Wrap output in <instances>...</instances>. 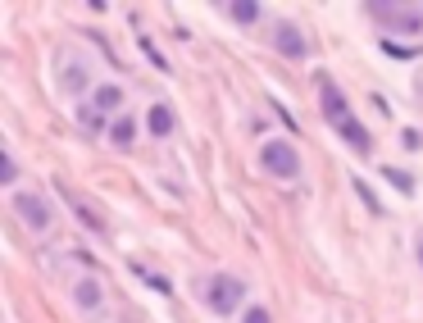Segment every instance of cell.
<instances>
[{
    "label": "cell",
    "mask_w": 423,
    "mask_h": 323,
    "mask_svg": "<svg viewBox=\"0 0 423 323\" xmlns=\"http://www.w3.org/2000/svg\"><path fill=\"white\" fill-rule=\"evenodd\" d=\"M205 305L214 314H237L241 305H246V282H241L237 273H214V278L205 282Z\"/></svg>",
    "instance_id": "1"
},
{
    "label": "cell",
    "mask_w": 423,
    "mask_h": 323,
    "mask_svg": "<svg viewBox=\"0 0 423 323\" xmlns=\"http://www.w3.org/2000/svg\"><path fill=\"white\" fill-rule=\"evenodd\" d=\"M364 14L382 28H401V33H419L423 28V14L414 5H387V0H364Z\"/></svg>",
    "instance_id": "2"
},
{
    "label": "cell",
    "mask_w": 423,
    "mask_h": 323,
    "mask_svg": "<svg viewBox=\"0 0 423 323\" xmlns=\"http://www.w3.org/2000/svg\"><path fill=\"white\" fill-rule=\"evenodd\" d=\"M260 169L269 173V178H296L301 173V155H296V146L292 141H264L260 146Z\"/></svg>",
    "instance_id": "3"
},
{
    "label": "cell",
    "mask_w": 423,
    "mask_h": 323,
    "mask_svg": "<svg viewBox=\"0 0 423 323\" xmlns=\"http://www.w3.org/2000/svg\"><path fill=\"white\" fill-rule=\"evenodd\" d=\"M319 105H323V119L332 123V132L341 128L346 119H355V114H350V100H346V91H341V86H337L332 77H323V82H319Z\"/></svg>",
    "instance_id": "4"
},
{
    "label": "cell",
    "mask_w": 423,
    "mask_h": 323,
    "mask_svg": "<svg viewBox=\"0 0 423 323\" xmlns=\"http://www.w3.org/2000/svg\"><path fill=\"white\" fill-rule=\"evenodd\" d=\"M10 201H14L19 219L32 228V232H46V228H50V205H46V196H37V192H14Z\"/></svg>",
    "instance_id": "5"
},
{
    "label": "cell",
    "mask_w": 423,
    "mask_h": 323,
    "mask_svg": "<svg viewBox=\"0 0 423 323\" xmlns=\"http://www.w3.org/2000/svg\"><path fill=\"white\" fill-rule=\"evenodd\" d=\"M91 109L119 119V114H123V86L119 82H96V91H91Z\"/></svg>",
    "instance_id": "6"
},
{
    "label": "cell",
    "mask_w": 423,
    "mask_h": 323,
    "mask_svg": "<svg viewBox=\"0 0 423 323\" xmlns=\"http://www.w3.org/2000/svg\"><path fill=\"white\" fill-rule=\"evenodd\" d=\"M73 305H77V310H100V305H105V287H100V282L96 278H77L73 282Z\"/></svg>",
    "instance_id": "7"
},
{
    "label": "cell",
    "mask_w": 423,
    "mask_h": 323,
    "mask_svg": "<svg viewBox=\"0 0 423 323\" xmlns=\"http://www.w3.org/2000/svg\"><path fill=\"white\" fill-rule=\"evenodd\" d=\"M64 201H68V210H73V219H82V223H87V232H96V237H109V228H105V219H100L96 210H91V205L82 201V196L64 192Z\"/></svg>",
    "instance_id": "8"
},
{
    "label": "cell",
    "mask_w": 423,
    "mask_h": 323,
    "mask_svg": "<svg viewBox=\"0 0 423 323\" xmlns=\"http://www.w3.org/2000/svg\"><path fill=\"white\" fill-rule=\"evenodd\" d=\"M273 46H278V55H287V59H301L305 55V37L296 33L292 23H278V28H273Z\"/></svg>",
    "instance_id": "9"
},
{
    "label": "cell",
    "mask_w": 423,
    "mask_h": 323,
    "mask_svg": "<svg viewBox=\"0 0 423 323\" xmlns=\"http://www.w3.org/2000/svg\"><path fill=\"white\" fill-rule=\"evenodd\" d=\"M337 137L346 141L350 151H359V155H369V151H373V137H369V128H364L359 119H346L341 128H337Z\"/></svg>",
    "instance_id": "10"
},
{
    "label": "cell",
    "mask_w": 423,
    "mask_h": 323,
    "mask_svg": "<svg viewBox=\"0 0 423 323\" xmlns=\"http://www.w3.org/2000/svg\"><path fill=\"white\" fill-rule=\"evenodd\" d=\"M173 109L169 105H151L146 109V132H151V137H173Z\"/></svg>",
    "instance_id": "11"
},
{
    "label": "cell",
    "mask_w": 423,
    "mask_h": 323,
    "mask_svg": "<svg viewBox=\"0 0 423 323\" xmlns=\"http://www.w3.org/2000/svg\"><path fill=\"white\" fill-rule=\"evenodd\" d=\"M109 141H114L119 151H128L132 141H137V119H132V114H119V119H109Z\"/></svg>",
    "instance_id": "12"
},
{
    "label": "cell",
    "mask_w": 423,
    "mask_h": 323,
    "mask_svg": "<svg viewBox=\"0 0 423 323\" xmlns=\"http://www.w3.org/2000/svg\"><path fill=\"white\" fill-rule=\"evenodd\" d=\"M87 86H91V73H87V64H82V59H73V64L64 68V91H68V96H82ZM91 91H96V86H91Z\"/></svg>",
    "instance_id": "13"
},
{
    "label": "cell",
    "mask_w": 423,
    "mask_h": 323,
    "mask_svg": "<svg viewBox=\"0 0 423 323\" xmlns=\"http://www.w3.org/2000/svg\"><path fill=\"white\" fill-rule=\"evenodd\" d=\"M223 14H232L237 23H255L264 14V5H255V0H232V5H223Z\"/></svg>",
    "instance_id": "14"
},
{
    "label": "cell",
    "mask_w": 423,
    "mask_h": 323,
    "mask_svg": "<svg viewBox=\"0 0 423 323\" xmlns=\"http://www.w3.org/2000/svg\"><path fill=\"white\" fill-rule=\"evenodd\" d=\"M382 55H391V59H414V55H423V46H405V41H396V37H382Z\"/></svg>",
    "instance_id": "15"
},
{
    "label": "cell",
    "mask_w": 423,
    "mask_h": 323,
    "mask_svg": "<svg viewBox=\"0 0 423 323\" xmlns=\"http://www.w3.org/2000/svg\"><path fill=\"white\" fill-rule=\"evenodd\" d=\"M382 178H387V183L396 187L401 196H414V178H410L405 169H391V164H387V169H382Z\"/></svg>",
    "instance_id": "16"
},
{
    "label": "cell",
    "mask_w": 423,
    "mask_h": 323,
    "mask_svg": "<svg viewBox=\"0 0 423 323\" xmlns=\"http://www.w3.org/2000/svg\"><path fill=\"white\" fill-rule=\"evenodd\" d=\"M350 187H355V196H359V201H364V205H369L373 214H382V205H378V196L369 192V183H364V178H350Z\"/></svg>",
    "instance_id": "17"
},
{
    "label": "cell",
    "mask_w": 423,
    "mask_h": 323,
    "mask_svg": "<svg viewBox=\"0 0 423 323\" xmlns=\"http://www.w3.org/2000/svg\"><path fill=\"white\" fill-rule=\"evenodd\" d=\"M141 50H146V59H151V64L160 68V73H169V59H164V55L155 50V41H151V37H141Z\"/></svg>",
    "instance_id": "18"
},
{
    "label": "cell",
    "mask_w": 423,
    "mask_h": 323,
    "mask_svg": "<svg viewBox=\"0 0 423 323\" xmlns=\"http://www.w3.org/2000/svg\"><path fill=\"white\" fill-rule=\"evenodd\" d=\"M14 178H19V164H14V155H0V183L14 187Z\"/></svg>",
    "instance_id": "19"
},
{
    "label": "cell",
    "mask_w": 423,
    "mask_h": 323,
    "mask_svg": "<svg viewBox=\"0 0 423 323\" xmlns=\"http://www.w3.org/2000/svg\"><path fill=\"white\" fill-rule=\"evenodd\" d=\"M241 323H273V314H269V305H250V310L241 314Z\"/></svg>",
    "instance_id": "20"
},
{
    "label": "cell",
    "mask_w": 423,
    "mask_h": 323,
    "mask_svg": "<svg viewBox=\"0 0 423 323\" xmlns=\"http://www.w3.org/2000/svg\"><path fill=\"white\" fill-rule=\"evenodd\" d=\"M414 250H419V269H423V237H419V246H414Z\"/></svg>",
    "instance_id": "21"
}]
</instances>
